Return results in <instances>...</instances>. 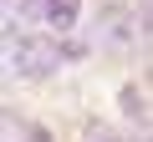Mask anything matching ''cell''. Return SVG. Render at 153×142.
<instances>
[{"label": "cell", "instance_id": "cell-1", "mask_svg": "<svg viewBox=\"0 0 153 142\" xmlns=\"http://www.w3.org/2000/svg\"><path fill=\"white\" fill-rule=\"evenodd\" d=\"M10 56H16V76H26V81H46L61 66L56 36H21V41H10Z\"/></svg>", "mask_w": 153, "mask_h": 142}, {"label": "cell", "instance_id": "cell-2", "mask_svg": "<svg viewBox=\"0 0 153 142\" xmlns=\"http://www.w3.org/2000/svg\"><path fill=\"white\" fill-rule=\"evenodd\" d=\"M76 15H82V0H41L36 26H46V36H71Z\"/></svg>", "mask_w": 153, "mask_h": 142}, {"label": "cell", "instance_id": "cell-3", "mask_svg": "<svg viewBox=\"0 0 153 142\" xmlns=\"http://www.w3.org/2000/svg\"><path fill=\"white\" fill-rule=\"evenodd\" d=\"M0 142H31V122L16 117L10 107H0Z\"/></svg>", "mask_w": 153, "mask_h": 142}, {"label": "cell", "instance_id": "cell-4", "mask_svg": "<svg viewBox=\"0 0 153 142\" xmlns=\"http://www.w3.org/2000/svg\"><path fill=\"white\" fill-rule=\"evenodd\" d=\"M117 102H123V117H128V122L148 127V97H143L138 86H123V97H117Z\"/></svg>", "mask_w": 153, "mask_h": 142}, {"label": "cell", "instance_id": "cell-5", "mask_svg": "<svg viewBox=\"0 0 153 142\" xmlns=\"http://www.w3.org/2000/svg\"><path fill=\"white\" fill-rule=\"evenodd\" d=\"M21 26V0H0V36H10Z\"/></svg>", "mask_w": 153, "mask_h": 142}, {"label": "cell", "instance_id": "cell-6", "mask_svg": "<svg viewBox=\"0 0 153 142\" xmlns=\"http://www.w3.org/2000/svg\"><path fill=\"white\" fill-rule=\"evenodd\" d=\"M5 41V36H0ZM0 81H16V56H10V41L0 46Z\"/></svg>", "mask_w": 153, "mask_h": 142}, {"label": "cell", "instance_id": "cell-7", "mask_svg": "<svg viewBox=\"0 0 153 142\" xmlns=\"http://www.w3.org/2000/svg\"><path fill=\"white\" fill-rule=\"evenodd\" d=\"M102 41H128V26H123V15H107V31H102Z\"/></svg>", "mask_w": 153, "mask_h": 142}, {"label": "cell", "instance_id": "cell-8", "mask_svg": "<svg viewBox=\"0 0 153 142\" xmlns=\"http://www.w3.org/2000/svg\"><path fill=\"white\" fill-rule=\"evenodd\" d=\"M148 26H153V10H148V0H138V31L148 36Z\"/></svg>", "mask_w": 153, "mask_h": 142}, {"label": "cell", "instance_id": "cell-9", "mask_svg": "<svg viewBox=\"0 0 153 142\" xmlns=\"http://www.w3.org/2000/svg\"><path fill=\"white\" fill-rule=\"evenodd\" d=\"M31 142H51V132L46 127H31Z\"/></svg>", "mask_w": 153, "mask_h": 142}]
</instances>
